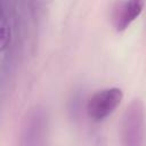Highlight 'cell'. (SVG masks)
Returning a JSON list of instances; mask_svg holds the SVG:
<instances>
[{
    "label": "cell",
    "instance_id": "obj_1",
    "mask_svg": "<svg viewBox=\"0 0 146 146\" xmlns=\"http://www.w3.org/2000/svg\"><path fill=\"white\" fill-rule=\"evenodd\" d=\"M146 133L145 107L140 98H135L125 108L121 121V146H144Z\"/></svg>",
    "mask_w": 146,
    "mask_h": 146
},
{
    "label": "cell",
    "instance_id": "obj_2",
    "mask_svg": "<svg viewBox=\"0 0 146 146\" xmlns=\"http://www.w3.org/2000/svg\"><path fill=\"white\" fill-rule=\"evenodd\" d=\"M49 125L48 112L43 106L30 108L21 123L17 146H43Z\"/></svg>",
    "mask_w": 146,
    "mask_h": 146
},
{
    "label": "cell",
    "instance_id": "obj_3",
    "mask_svg": "<svg viewBox=\"0 0 146 146\" xmlns=\"http://www.w3.org/2000/svg\"><path fill=\"white\" fill-rule=\"evenodd\" d=\"M123 98L120 88L111 87L94 92L86 103V112L94 122H102L117 108Z\"/></svg>",
    "mask_w": 146,
    "mask_h": 146
},
{
    "label": "cell",
    "instance_id": "obj_4",
    "mask_svg": "<svg viewBox=\"0 0 146 146\" xmlns=\"http://www.w3.org/2000/svg\"><path fill=\"white\" fill-rule=\"evenodd\" d=\"M144 1H116L112 6L111 21L112 25L117 32L127 30L132 22H135L144 9Z\"/></svg>",
    "mask_w": 146,
    "mask_h": 146
},
{
    "label": "cell",
    "instance_id": "obj_5",
    "mask_svg": "<svg viewBox=\"0 0 146 146\" xmlns=\"http://www.w3.org/2000/svg\"><path fill=\"white\" fill-rule=\"evenodd\" d=\"M81 95L80 94H75L73 95L72 99L70 100V112L72 114V116H75L80 113V110H81Z\"/></svg>",
    "mask_w": 146,
    "mask_h": 146
}]
</instances>
